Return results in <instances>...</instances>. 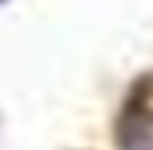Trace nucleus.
<instances>
[{
    "label": "nucleus",
    "mask_w": 153,
    "mask_h": 150,
    "mask_svg": "<svg viewBox=\"0 0 153 150\" xmlns=\"http://www.w3.org/2000/svg\"><path fill=\"white\" fill-rule=\"evenodd\" d=\"M112 132L121 150H153V74L133 79L121 100Z\"/></svg>",
    "instance_id": "f257e3e1"
},
{
    "label": "nucleus",
    "mask_w": 153,
    "mask_h": 150,
    "mask_svg": "<svg viewBox=\"0 0 153 150\" xmlns=\"http://www.w3.org/2000/svg\"><path fill=\"white\" fill-rule=\"evenodd\" d=\"M0 3H6V0H0Z\"/></svg>",
    "instance_id": "f03ea898"
}]
</instances>
